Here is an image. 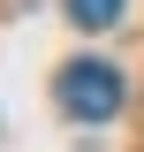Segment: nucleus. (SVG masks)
<instances>
[{"mask_svg": "<svg viewBox=\"0 0 144 152\" xmlns=\"http://www.w3.org/2000/svg\"><path fill=\"white\" fill-rule=\"evenodd\" d=\"M61 114H76V122H106V114H121V69H106V61H68L53 84Z\"/></svg>", "mask_w": 144, "mask_h": 152, "instance_id": "f257e3e1", "label": "nucleus"}, {"mask_svg": "<svg viewBox=\"0 0 144 152\" xmlns=\"http://www.w3.org/2000/svg\"><path fill=\"white\" fill-rule=\"evenodd\" d=\"M121 8H129V0H68V23H76V31H114Z\"/></svg>", "mask_w": 144, "mask_h": 152, "instance_id": "f03ea898", "label": "nucleus"}]
</instances>
